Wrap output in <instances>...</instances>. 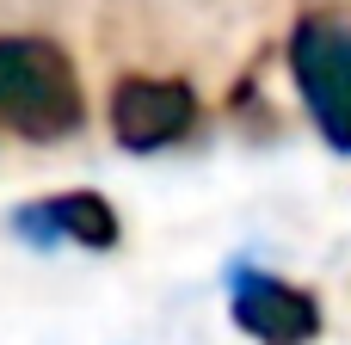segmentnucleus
Instances as JSON below:
<instances>
[{
  "label": "nucleus",
  "mask_w": 351,
  "mask_h": 345,
  "mask_svg": "<svg viewBox=\"0 0 351 345\" xmlns=\"http://www.w3.org/2000/svg\"><path fill=\"white\" fill-rule=\"evenodd\" d=\"M290 80L333 154H351V19L302 12L290 25Z\"/></svg>",
  "instance_id": "obj_2"
},
{
  "label": "nucleus",
  "mask_w": 351,
  "mask_h": 345,
  "mask_svg": "<svg viewBox=\"0 0 351 345\" xmlns=\"http://www.w3.org/2000/svg\"><path fill=\"white\" fill-rule=\"evenodd\" d=\"M86 123V93L56 37L6 31L0 37V130L19 142H62Z\"/></svg>",
  "instance_id": "obj_1"
},
{
  "label": "nucleus",
  "mask_w": 351,
  "mask_h": 345,
  "mask_svg": "<svg viewBox=\"0 0 351 345\" xmlns=\"http://www.w3.org/2000/svg\"><path fill=\"white\" fill-rule=\"evenodd\" d=\"M12 228H19L31 247L111 253V247L123 241V222H117V210H111L99 191H56V198H37V204L12 210Z\"/></svg>",
  "instance_id": "obj_5"
},
{
  "label": "nucleus",
  "mask_w": 351,
  "mask_h": 345,
  "mask_svg": "<svg viewBox=\"0 0 351 345\" xmlns=\"http://www.w3.org/2000/svg\"><path fill=\"white\" fill-rule=\"evenodd\" d=\"M228 321L253 345H308L321 333V302L302 284L234 259L228 265Z\"/></svg>",
  "instance_id": "obj_4"
},
{
  "label": "nucleus",
  "mask_w": 351,
  "mask_h": 345,
  "mask_svg": "<svg viewBox=\"0 0 351 345\" xmlns=\"http://www.w3.org/2000/svg\"><path fill=\"white\" fill-rule=\"evenodd\" d=\"M111 142L130 154H167L197 130V93L173 74H123L105 99Z\"/></svg>",
  "instance_id": "obj_3"
}]
</instances>
